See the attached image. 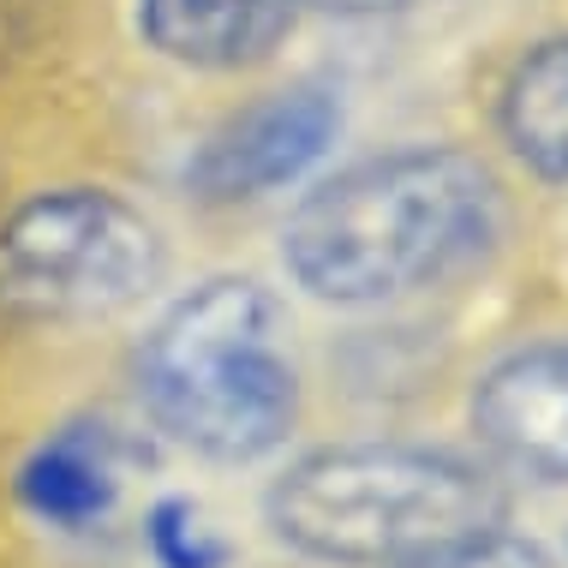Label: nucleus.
Instances as JSON below:
<instances>
[{
    "instance_id": "obj_1",
    "label": "nucleus",
    "mask_w": 568,
    "mask_h": 568,
    "mask_svg": "<svg viewBox=\"0 0 568 568\" xmlns=\"http://www.w3.org/2000/svg\"><path fill=\"white\" fill-rule=\"evenodd\" d=\"M490 180L460 150H395L312 192L282 257L300 287L335 305L395 300L485 240Z\"/></svg>"
},
{
    "instance_id": "obj_2",
    "label": "nucleus",
    "mask_w": 568,
    "mask_h": 568,
    "mask_svg": "<svg viewBox=\"0 0 568 568\" xmlns=\"http://www.w3.org/2000/svg\"><path fill=\"white\" fill-rule=\"evenodd\" d=\"M150 419L204 460H264L300 413V377L282 347V305L257 282L222 275L168 305L138 347Z\"/></svg>"
},
{
    "instance_id": "obj_3",
    "label": "nucleus",
    "mask_w": 568,
    "mask_h": 568,
    "mask_svg": "<svg viewBox=\"0 0 568 568\" xmlns=\"http://www.w3.org/2000/svg\"><path fill=\"white\" fill-rule=\"evenodd\" d=\"M275 539L335 568H402L473 532L503 527L509 497L473 460L437 449H324L287 467L264 503Z\"/></svg>"
},
{
    "instance_id": "obj_4",
    "label": "nucleus",
    "mask_w": 568,
    "mask_h": 568,
    "mask_svg": "<svg viewBox=\"0 0 568 568\" xmlns=\"http://www.w3.org/2000/svg\"><path fill=\"white\" fill-rule=\"evenodd\" d=\"M156 270V227L109 192L42 197L0 227V312L30 324L120 312Z\"/></svg>"
},
{
    "instance_id": "obj_5",
    "label": "nucleus",
    "mask_w": 568,
    "mask_h": 568,
    "mask_svg": "<svg viewBox=\"0 0 568 568\" xmlns=\"http://www.w3.org/2000/svg\"><path fill=\"white\" fill-rule=\"evenodd\" d=\"M335 126H342V109H335L329 90H282V97L245 109L240 120H227V126L204 144L192 180L204 197L275 192L324 156Z\"/></svg>"
},
{
    "instance_id": "obj_6",
    "label": "nucleus",
    "mask_w": 568,
    "mask_h": 568,
    "mask_svg": "<svg viewBox=\"0 0 568 568\" xmlns=\"http://www.w3.org/2000/svg\"><path fill=\"white\" fill-rule=\"evenodd\" d=\"M473 432L515 473L568 485V342L503 359L473 395Z\"/></svg>"
},
{
    "instance_id": "obj_7",
    "label": "nucleus",
    "mask_w": 568,
    "mask_h": 568,
    "mask_svg": "<svg viewBox=\"0 0 568 568\" xmlns=\"http://www.w3.org/2000/svg\"><path fill=\"white\" fill-rule=\"evenodd\" d=\"M144 37L186 67H245L275 49L294 0H138Z\"/></svg>"
},
{
    "instance_id": "obj_8",
    "label": "nucleus",
    "mask_w": 568,
    "mask_h": 568,
    "mask_svg": "<svg viewBox=\"0 0 568 568\" xmlns=\"http://www.w3.org/2000/svg\"><path fill=\"white\" fill-rule=\"evenodd\" d=\"M19 497L30 503V515L54 520V527H90V520H102L120 497V467H114L109 437L72 425L54 443H42L19 473Z\"/></svg>"
},
{
    "instance_id": "obj_9",
    "label": "nucleus",
    "mask_w": 568,
    "mask_h": 568,
    "mask_svg": "<svg viewBox=\"0 0 568 568\" xmlns=\"http://www.w3.org/2000/svg\"><path fill=\"white\" fill-rule=\"evenodd\" d=\"M503 132L539 174H568V42H550L515 72L503 97Z\"/></svg>"
},
{
    "instance_id": "obj_10",
    "label": "nucleus",
    "mask_w": 568,
    "mask_h": 568,
    "mask_svg": "<svg viewBox=\"0 0 568 568\" xmlns=\"http://www.w3.org/2000/svg\"><path fill=\"white\" fill-rule=\"evenodd\" d=\"M402 568H550L539 545L515 539V532L490 527V532H473V539H455V545H437L425 557H413Z\"/></svg>"
},
{
    "instance_id": "obj_11",
    "label": "nucleus",
    "mask_w": 568,
    "mask_h": 568,
    "mask_svg": "<svg viewBox=\"0 0 568 568\" xmlns=\"http://www.w3.org/2000/svg\"><path fill=\"white\" fill-rule=\"evenodd\" d=\"M150 550H156L162 568H216L222 562V545L197 527L186 503H168V509L150 515Z\"/></svg>"
},
{
    "instance_id": "obj_12",
    "label": "nucleus",
    "mask_w": 568,
    "mask_h": 568,
    "mask_svg": "<svg viewBox=\"0 0 568 568\" xmlns=\"http://www.w3.org/2000/svg\"><path fill=\"white\" fill-rule=\"evenodd\" d=\"M317 7H335V12H395V7H413V0H317Z\"/></svg>"
}]
</instances>
